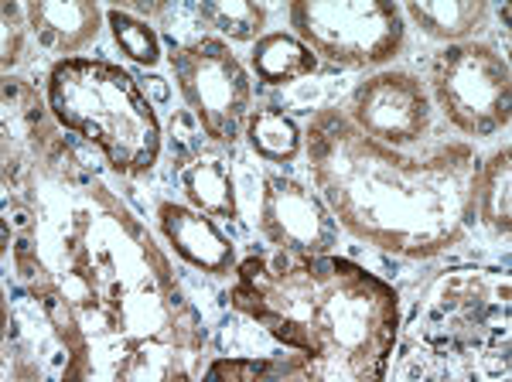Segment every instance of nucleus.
<instances>
[{
	"instance_id": "1",
	"label": "nucleus",
	"mask_w": 512,
	"mask_h": 382,
	"mask_svg": "<svg viewBox=\"0 0 512 382\" xmlns=\"http://www.w3.org/2000/svg\"><path fill=\"white\" fill-rule=\"evenodd\" d=\"M48 99L62 127L103 147L113 171L144 174L154 168L161 151L158 116L120 65L89 58L59 62L48 76Z\"/></svg>"
},
{
	"instance_id": "2",
	"label": "nucleus",
	"mask_w": 512,
	"mask_h": 382,
	"mask_svg": "<svg viewBox=\"0 0 512 382\" xmlns=\"http://www.w3.org/2000/svg\"><path fill=\"white\" fill-rule=\"evenodd\" d=\"M171 69L188 110L216 144L233 147L243 134L250 110V76L239 58L216 38H198L192 45H171Z\"/></svg>"
},
{
	"instance_id": "3",
	"label": "nucleus",
	"mask_w": 512,
	"mask_h": 382,
	"mask_svg": "<svg viewBox=\"0 0 512 382\" xmlns=\"http://www.w3.org/2000/svg\"><path fill=\"white\" fill-rule=\"evenodd\" d=\"M291 24L315 55L362 69L396 58L403 45L400 7L359 0V4H291Z\"/></svg>"
},
{
	"instance_id": "4",
	"label": "nucleus",
	"mask_w": 512,
	"mask_h": 382,
	"mask_svg": "<svg viewBox=\"0 0 512 382\" xmlns=\"http://www.w3.org/2000/svg\"><path fill=\"white\" fill-rule=\"evenodd\" d=\"M434 96L458 130L492 137L509 123V65L489 45H451L434 58Z\"/></svg>"
},
{
	"instance_id": "5",
	"label": "nucleus",
	"mask_w": 512,
	"mask_h": 382,
	"mask_svg": "<svg viewBox=\"0 0 512 382\" xmlns=\"http://www.w3.org/2000/svg\"><path fill=\"white\" fill-rule=\"evenodd\" d=\"M260 229L274 246L297 256H328L338 246V222L332 212L291 178L263 181Z\"/></svg>"
},
{
	"instance_id": "6",
	"label": "nucleus",
	"mask_w": 512,
	"mask_h": 382,
	"mask_svg": "<svg viewBox=\"0 0 512 382\" xmlns=\"http://www.w3.org/2000/svg\"><path fill=\"white\" fill-rule=\"evenodd\" d=\"M349 113L366 134L386 144H410L424 134L431 120V106L420 82L400 72H383L355 89Z\"/></svg>"
},
{
	"instance_id": "7",
	"label": "nucleus",
	"mask_w": 512,
	"mask_h": 382,
	"mask_svg": "<svg viewBox=\"0 0 512 382\" xmlns=\"http://www.w3.org/2000/svg\"><path fill=\"white\" fill-rule=\"evenodd\" d=\"M158 215H161V229H164V236H168V243L175 246V253L185 256L192 267L212 273V277H222V273L233 270V260H236L233 243L212 226L209 215L192 212L175 202H164Z\"/></svg>"
},
{
	"instance_id": "8",
	"label": "nucleus",
	"mask_w": 512,
	"mask_h": 382,
	"mask_svg": "<svg viewBox=\"0 0 512 382\" xmlns=\"http://www.w3.org/2000/svg\"><path fill=\"white\" fill-rule=\"evenodd\" d=\"M24 14L38 45L62 55H72L96 41L99 18H103L96 4H82V0H35L24 7Z\"/></svg>"
},
{
	"instance_id": "9",
	"label": "nucleus",
	"mask_w": 512,
	"mask_h": 382,
	"mask_svg": "<svg viewBox=\"0 0 512 382\" xmlns=\"http://www.w3.org/2000/svg\"><path fill=\"white\" fill-rule=\"evenodd\" d=\"M178 178H181V191H185V198L202 215H209V219H226V222H233L239 215L233 171H229L219 157L195 154L192 161L181 164Z\"/></svg>"
},
{
	"instance_id": "10",
	"label": "nucleus",
	"mask_w": 512,
	"mask_h": 382,
	"mask_svg": "<svg viewBox=\"0 0 512 382\" xmlns=\"http://www.w3.org/2000/svg\"><path fill=\"white\" fill-rule=\"evenodd\" d=\"M250 65L256 79L267 82V86H287V82L315 76L318 55L301 38L284 35V31H270V35L253 41Z\"/></svg>"
},
{
	"instance_id": "11",
	"label": "nucleus",
	"mask_w": 512,
	"mask_h": 382,
	"mask_svg": "<svg viewBox=\"0 0 512 382\" xmlns=\"http://www.w3.org/2000/svg\"><path fill=\"white\" fill-rule=\"evenodd\" d=\"M407 14L427 38L461 41L485 28L489 7L482 0H414L407 4Z\"/></svg>"
},
{
	"instance_id": "12",
	"label": "nucleus",
	"mask_w": 512,
	"mask_h": 382,
	"mask_svg": "<svg viewBox=\"0 0 512 382\" xmlns=\"http://www.w3.org/2000/svg\"><path fill=\"white\" fill-rule=\"evenodd\" d=\"M250 147L270 164H291L301 154V130L291 116H284L277 106H263L246 120Z\"/></svg>"
},
{
	"instance_id": "13",
	"label": "nucleus",
	"mask_w": 512,
	"mask_h": 382,
	"mask_svg": "<svg viewBox=\"0 0 512 382\" xmlns=\"http://www.w3.org/2000/svg\"><path fill=\"white\" fill-rule=\"evenodd\" d=\"M475 202L495 232H509V147L475 178Z\"/></svg>"
},
{
	"instance_id": "14",
	"label": "nucleus",
	"mask_w": 512,
	"mask_h": 382,
	"mask_svg": "<svg viewBox=\"0 0 512 382\" xmlns=\"http://www.w3.org/2000/svg\"><path fill=\"white\" fill-rule=\"evenodd\" d=\"M202 21L236 41H256L263 38V24H267V11L260 4H246V0H216V4L198 7Z\"/></svg>"
},
{
	"instance_id": "15",
	"label": "nucleus",
	"mask_w": 512,
	"mask_h": 382,
	"mask_svg": "<svg viewBox=\"0 0 512 382\" xmlns=\"http://www.w3.org/2000/svg\"><path fill=\"white\" fill-rule=\"evenodd\" d=\"M106 21H110V28H113V41H117V48L127 58L147 65V69L161 62V38L154 35V28L147 21L127 14L123 7H110Z\"/></svg>"
},
{
	"instance_id": "16",
	"label": "nucleus",
	"mask_w": 512,
	"mask_h": 382,
	"mask_svg": "<svg viewBox=\"0 0 512 382\" xmlns=\"http://www.w3.org/2000/svg\"><path fill=\"white\" fill-rule=\"evenodd\" d=\"M24 7L4 4V69L18 65L24 58Z\"/></svg>"
},
{
	"instance_id": "17",
	"label": "nucleus",
	"mask_w": 512,
	"mask_h": 382,
	"mask_svg": "<svg viewBox=\"0 0 512 382\" xmlns=\"http://www.w3.org/2000/svg\"><path fill=\"white\" fill-rule=\"evenodd\" d=\"M277 365L270 359H243V362H216L205 376H229V379H246V376H274Z\"/></svg>"
}]
</instances>
